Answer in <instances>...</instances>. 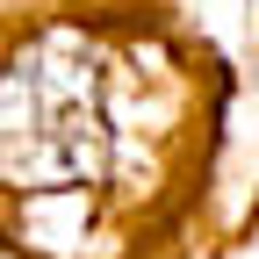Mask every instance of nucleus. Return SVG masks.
Masks as SVG:
<instances>
[{
  "label": "nucleus",
  "mask_w": 259,
  "mask_h": 259,
  "mask_svg": "<svg viewBox=\"0 0 259 259\" xmlns=\"http://www.w3.org/2000/svg\"><path fill=\"white\" fill-rule=\"evenodd\" d=\"M108 115L79 36H44L0 72V180L8 187H79L101 173Z\"/></svg>",
  "instance_id": "f257e3e1"
},
{
  "label": "nucleus",
  "mask_w": 259,
  "mask_h": 259,
  "mask_svg": "<svg viewBox=\"0 0 259 259\" xmlns=\"http://www.w3.org/2000/svg\"><path fill=\"white\" fill-rule=\"evenodd\" d=\"M0 259H8V252H0Z\"/></svg>",
  "instance_id": "f03ea898"
}]
</instances>
